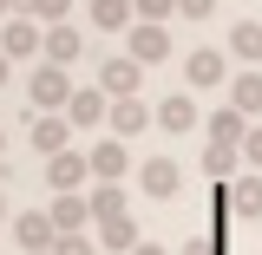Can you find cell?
I'll return each mask as SVG.
<instances>
[{
    "label": "cell",
    "mask_w": 262,
    "mask_h": 255,
    "mask_svg": "<svg viewBox=\"0 0 262 255\" xmlns=\"http://www.w3.org/2000/svg\"><path fill=\"white\" fill-rule=\"evenodd\" d=\"M177 13H184V20H210V13H216V0H177Z\"/></svg>",
    "instance_id": "4316f807"
},
{
    "label": "cell",
    "mask_w": 262,
    "mask_h": 255,
    "mask_svg": "<svg viewBox=\"0 0 262 255\" xmlns=\"http://www.w3.org/2000/svg\"><path fill=\"white\" fill-rule=\"evenodd\" d=\"M229 105L256 125V111H262V72H236V79H229Z\"/></svg>",
    "instance_id": "ffe728a7"
},
{
    "label": "cell",
    "mask_w": 262,
    "mask_h": 255,
    "mask_svg": "<svg viewBox=\"0 0 262 255\" xmlns=\"http://www.w3.org/2000/svg\"><path fill=\"white\" fill-rule=\"evenodd\" d=\"M131 255H164V249H158V242H138V249H131Z\"/></svg>",
    "instance_id": "f1b7e54d"
},
{
    "label": "cell",
    "mask_w": 262,
    "mask_h": 255,
    "mask_svg": "<svg viewBox=\"0 0 262 255\" xmlns=\"http://www.w3.org/2000/svg\"><path fill=\"white\" fill-rule=\"evenodd\" d=\"M85 203H92V223H98V216H125V210H131L125 183H98V190L85 196Z\"/></svg>",
    "instance_id": "7402d4cb"
},
{
    "label": "cell",
    "mask_w": 262,
    "mask_h": 255,
    "mask_svg": "<svg viewBox=\"0 0 262 255\" xmlns=\"http://www.w3.org/2000/svg\"><path fill=\"white\" fill-rule=\"evenodd\" d=\"M105 118H112V137H138V131L151 125V105H144V98H112Z\"/></svg>",
    "instance_id": "ac0fdd59"
},
{
    "label": "cell",
    "mask_w": 262,
    "mask_h": 255,
    "mask_svg": "<svg viewBox=\"0 0 262 255\" xmlns=\"http://www.w3.org/2000/svg\"><path fill=\"white\" fill-rule=\"evenodd\" d=\"M46 255H53V249H46Z\"/></svg>",
    "instance_id": "836d02e7"
},
{
    "label": "cell",
    "mask_w": 262,
    "mask_h": 255,
    "mask_svg": "<svg viewBox=\"0 0 262 255\" xmlns=\"http://www.w3.org/2000/svg\"><path fill=\"white\" fill-rule=\"evenodd\" d=\"M125 53H131L138 65H164V59H170V33L151 27V20H138V27L125 33Z\"/></svg>",
    "instance_id": "ba28073f"
},
{
    "label": "cell",
    "mask_w": 262,
    "mask_h": 255,
    "mask_svg": "<svg viewBox=\"0 0 262 255\" xmlns=\"http://www.w3.org/2000/svg\"><path fill=\"white\" fill-rule=\"evenodd\" d=\"M46 216H53L59 236H79V229L92 223V203H85V196H53V210H46Z\"/></svg>",
    "instance_id": "d6986e66"
},
{
    "label": "cell",
    "mask_w": 262,
    "mask_h": 255,
    "mask_svg": "<svg viewBox=\"0 0 262 255\" xmlns=\"http://www.w3.org/2000/svg\"><path fill=\"white\" fill-rule=\"evenodd\" d=\"M223 203H229V216H236V223H262V177H256V170H243V177H229Z\"/></svg>",
    "instance_id": "8992f818"
},
{
    "label": "cell",
    "mask_w": 262,
    "mask_h": 255,
    "mask_svg": "<svg viewBox=\"0 0 262 255\" xmlns=\"http://www.w3.org/2000/svg\"><path fill=\"white\" fill-rule=\"evenodd\" d=\"M243 137H249V118L223 105V111H210V151H243Z\"/></svg>",
    "instance_id": "5bb4252c"
},
{
    "label": "cell",
    "mask_w": 262,
    "mask_h": 255,
    "mask_svg": "<svg viewBox=\"0 0 262 255\" xmlns=\"http://www.w3.org/2000/svg\"><path fill=\"white\" fill-rule=\"evenodd\" d=\"M105 111H112V98L98 92V85H85V92L72 85V98H66V125H72V131H98Z\"/></svg>",
    "instance_id": "52a82bcc"
},
{
    "label": "cell",
    "mask_w": 262,
    "mask_h": 255,
    "mask_svg": "<svg viewBox=\"0 0 262 255\" xmlns=\"http://www.w3.org/2000/svg\"><path fill=\"white\" fill-rule=\"evenodd\" d=\"M85 164H92V177H98V183H125L131 151H125V137H105V144H92V151H85Z\"/></svg>",
    "instance_id": "30bf717a"
},
{
    "label": "cell",
    "mask_w": 262,
    "mask_h": 255,
    "mask_svg": "<svg viewBox=\"0 0 262 255\" xmlns=\"http://www.w3.org/2000/svg\"><path fill=\"white\" fill-rule=\"evenodd\" d=\"M138 85H144V65L131 59V53H105V65H98V92H112V98H138Z\"/></svg>",
    "instance_id": "7a4b0ae2"
},
{
    "label": "cell",
    "mask_w": 262,
    "mask_h": 255,
    "mask_svg": "<svg viewBox=\"0 0 262 255\" xmlns=\"http://www.w3.org/2000/svg\"><path fill=\"white\" fill-rule=\"evenodd\" d=\"M0 216H7V196H0Z\"/></svg>",
    "instance_id": "d6a6232c"
},
{
    "label": "cell",
    "mask_w": 262,
    "mask_h": 255,
    "mask_svg": "<svg viewBox=\"0 0 262 255\" xmlns=\"http://www.w3.org/2000/svg\"><path fill=\"white\" fill-rule=\"evenodd\" d=\"M33 151H39V157H59V151H72V125H66V111L33 118Z\"/></svg>",
    "instance_id": "4fadbf2b"
},
{
    "label": "cell",
    "mask_w": 262,
    "mask_h": 255,
    "mask_svg": "<svg viewBox=\"0 0 262 255\" xmlns=\"http://www.w3.org/2000/svg\"><path fill=\"white\" fill-rule=\"evenodd\" d=\"M92 229H98V242H105V249H112V255H118V249L131 255V249H138V242H144V236H138V216H131V210H125V216H98Z\"/></svg>",
    "instance_id": "e0dca14e"
},
{
    "label": "cell",
    "mask_w": 262,
    "mask_h": 255,
    "mask_svg": "<svg viewBox=\"0 0 262 255\" xmlns=\"http://www.w3.org/2000/svg\"><path fill=\"white\" fill-rule=\"evenodd\" d=\"M85 20H92L98 33H131V27H138L131 0H85Z\"/></svg>",
    "instance_id": "9a60e30c"
},
{
    "label": "cell",
    "mask_w": 262,
    "mask_h": 255,
    "mask_svg": "<svg viewBox=\"0 0 262 255\" xmlns=\"http://www.w3.org/2000/svg\"><path fill=\"white\" fill-rule=\"evenodd\" d=\"M243 170L262 177V125H249V137H243Z\"/></svg>",
    "instance_id": "d4e9b609"
},
{
    "label": "cell",
    "mask_w": 262,
    "mask_h": 255,
    "mask_svg": "<svg viewBox=\"0 0 262 255\" xmlns=\"http://www.w3.org/2000/svg\"><path fill=\"white\" fill-rule=\"evenodd\" d=\"M7 72H13V59H7V53H0V85H7Z\"/></svg>",
    "instance_id": "f546056e"
},
{
    "label": "cell",
    "mask_w": 262,
    "mask_h": 255,
    "mask_svg": "<svg viewBox=\"0 0 262 255\" xmlns=\"http://www.w3.org/2000/svg\"><path fill=\"white\" fill-rule=\"evenodd\" d=\"M184 255H223V249H216L210 236H190V242H184Z\"/></svg>",
    "instance_id": "83f0119b"
},
{
    "label": "cell",
    "mask_w": 262,
    "mask_h": 255,
    "mask_svg": "<svg viewBox=\"0 0 262 255\" xmlns=\"http://www.w3.org/2000/svg\"><path fill=\"white\" fill-rule=\"evenodd\" d=\"M229 53L243 65H262V20H236L229 27Z\"/></svg>",
    "instance_id": "44dd1931"
},
{
    "label": "cell",
    "mask_w": 262,
    "mask_h": 255,
    "mask_svg": "<svg viewBox=\"0 0 262 255\" xmlns=\"http://www.w3.org/2000/svg\"><path fill=\"white\" fill-rule=\"evenodd\" d=\"M0 20H13V0H0Z\"/></svg>",
    "instance_id": "4dcf8cb0"
},
{
    "label": "cell",
    "mask_w": 262,
    "mask_h": 255,
    "mask_svg": "<svg viewBox=\"0 0 262 255\" xmlns=\"http://www.w3.org/2000/svg\"><path fill=\"white\" fill-rule=\"evenodd\" d=\"M85 177H92L85 151H59V157H46V190H53V196H79V190H85Z\"/></svg>",
    "instance_id": "3957f363"
},
{
    "label": "cell",
    "mask_w": 262,
    "mask_h": 255,
    "mask_svg": "<svg viewBox=\"0 0 262 255\" xmlns=\"http://www.w3.org/2000/svg\"><path fill=\"white\" fill-rule=\"evenodd\" d=\"M236 164H243V151H203V170L210 177H236Z\"/></svg>",
    "instance_id": "cb8c5ba5"
},
{
    "label": "cell",
    "mask_w": 262,
    "mask_h": 255,
    "mask_svg": "<svg viewBox=\"0 0 262 255\" xmlns=\"http://www.w3.org/2000/svg\"><path fill=\"white\" fill-rule=\"evenodd\" d=\"M13 242H20L27 255H46L53 242H59V229H53L46 210H27V216H13Z\"/></svg>",
    "instance_id": "8fae6325"
},
{
    "label": "cell",
    "mask_w": 262,
    "mask_h": 255,
    "mask_svg": "<svg viewBox=\"0 0 262 255\" xmlns=\"http://www.w3.org/2000/svg\"><path fill=\"white\" fill-rule=\"evenodd\" d=\"M131 13H138V20H151V27H164V20L177 13V0H131Z\"/></svg>",
    "instance_id": "603a6c76"
},
{
    "label": "cell",
    "mask_w": 262,
    "mask_h": 255,
    "mask_svg": "<svg viewBox=\"0 0 262 255\" xmlns=\"http://www.w3.org/2000/svg\"><path fill=\"white\" fill-rule=\"evenodd\" d=\"M27 98H33V111L46 118V111H66V98H72V79H66V65H39L27 79Z\"/></svg>",
    "instance_id": "6da1fadb"
},
{
    "label": "cell",
    "mask_w": 262,
    "mask_h": 255,
    "mask_svg": "<svg viewBox=\"0 0 262 255\" xmlns=\"http://www.w3.org/2000/svg\"><path fill=\"white\" fill-rule=\"evenodd\" d=\"M151 125H158V131H170V137L196 131V98H190V92H170V98H158V105H151Z\"/></svg>",
    "instance_id": "9c48e42d"
},
{
    "label": "cell",
    "mask_w": 262,
    "mask_h": 255,
    "mask_svg": "<svg viewBox=\"0 0 262 255\" xmlns=\"http://www.w3.org/2000/svg\"><path fill=\"white\" fill-rule=\"evenodd\" d=\"M0 151H7V131H0Z\"/></svg>",
    "instance_id": "1f68e13d"
},
{
    "label": "cell",
    "mask_w": 262,
    "mask_h": 255,
    "mask_svg": "<svg viewBox=\"0 0 262 255\" xmlns=\"http://www.w3.org/2000/svg\"><path fill=\"white\" fill-rule=\"evenodd\" d=\"M39 53H46V65H72L79 53H85V39H79V27H46V39H39Z\"/></svg>",
    "instance_id": "2e32d148"
},
{
    "label": "cell",
    "mask_w": 262,
    "mask_h": 255,
    "mask_svg": "<svg viewBox=\"0 0 262 255\" xmlns=\"http://www.w3.org/2000/svg\"><path fill=\"white\" fill-rule=\"evenodd\" d=\"M138 190L158 196V203H170V196L184 190V170H177V157H164V151H158V157H144V164H138Z\"/></svg>",
    "instance_id": "277c9868"
},
{
    "label": "cell",
    "mask_w": 262,
    "mask_h": 255,
    "mask_svg": "<svg viewBox=\"0 0 262 255\" xmlns=\"http://www.w3.org/2000/svg\"><path fill=\"white\" fill-rule=\"evenodd\" d=\"M39 39H46V27L27 20V13L0 20V53H7V59H33V53H39Z\"/></svg>",
    "instance_id": "5b68a950"
},
{
    "label": "cell",
    "mask_w": 262,
    "mask_h": 255,
    "mask_svg": "<svg viewBox=\"0 0 262 255\" xmlns=\"http://www.w3.org/2000/svg\"><path fill=\"white\" fill-rule=\"evenodd\" d=\"M53 255H98V249H92V236H59Z\"/></svg>",
    "instance_id": "484cf974"
},
{
    "label": "cell",
    "mask_w": 262,
    "mask_h": 255,
    "mask_svg": "<svg viewBox=\"0 0 262 255\" xmlns=\"http://www.w3.org/2000/svg\"><path fill=\"white\" fill-rule=\"evenodd\" d=\"M184 79H190V92H203V85H223V79H229V59L216 53V46H196L190 59H184Z\"/></svg>",
    "instance_id": "7c38bea8"
}]
</instances>
